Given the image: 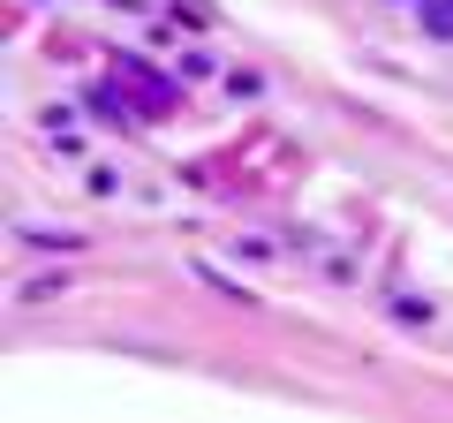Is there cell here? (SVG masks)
Here are the masks:
<instances>
[{
  "mask_svg": "<svg viewBox=\"0 0 453 423\" xmlns=\"http://www.w3.org/2000/svg\"><path fill=\"white\" fill-rule=\"evenodd\" d=\"M423 31H431V38H453V0H423Z\"/></svg>",
  "mask_w": 453,
  "mask_h": 423,
  "instance_id": "6da1fadb",
  "label": "cell"
},
{
  "mask_svg": "<svg viewBox=\"0 0 453 423\" xmlns=\"http://www.w3.org/2000/svg\"><path fill=\"white\" fill-rule=\"evenodd\" d=\"M91 114H106V121H121V98H113L106 83H91Z\"/></svg>",
  "mask_w": 453,
  "mask_h": 423,
  "instance_id": "7a4b0ae2",
  "label": "cell"
}]
</instances>
